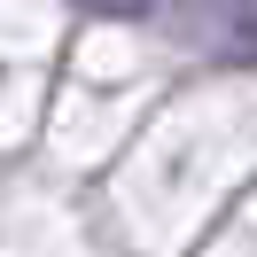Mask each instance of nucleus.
I'll return each mask as SVG.
<instances>
[{
	"label": "nucleus",
	"mask_w": 257,
	"mask_h": 257,
	"mask_svg": "<svg viewBox=\"0 0 257 257\" xmlns=\"http://www.w3.org/2000/svg\"><path fill=\"white\" fill-rule=\"evenodd\" d=\"M86 8H101V16H156L164 0H86Z\"/></svg>",
	"instance_id": "nucleus-1"
}]
</instances>
